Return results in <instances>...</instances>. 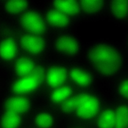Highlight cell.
<instances>
[{
    "instance_id": "obj_8",
    "label": "cell",
    "mask_w": 128,
    "mask_h": 128,
    "mask_svg": "<svg viewBox=\"0 0 128 128\" xmlns=\"http://www.w3.org/2000/svg\"><path fill=\"white\" fill-rule=\"evenodd\" d=\"M22 22L26 29L34 34L42 33L45 29L43 20L35 12H28L24 14L22 16Z\"/></svg>"
},
{
    "instance_id": "obj_10",
    "label": "cell",
    "mask_w": 128,
    "mask_h": 128,
    "mask_svg": "<svg viewBox=\"0 0 128 128\" xmlns=\"http://www.w3.org/2000/svg\"><path fill=\"white\" fill-rule=\"evenodd\" d=\"M22 46L29 52L32 54L40 52L44 47V42L42 38L36 36L27 34L21 39Z\"/></svg>"
},
{
    "instance_id": "obj_22",
    "label": "cell",
    "mask_w": 128,
    "mask_h": 128,
    "mask_svg": "<svg viewBox=\"0 0 128 128\" xmlns=\"http://www.w3.org/2000/svg\"><path fill=\"white\" fill-rule=\"evenodd\" d=\"M27 4V2L24 0H10L6 3V8L10 13H17L24 10Z\"/></svg>"
},
{
    "instance_id": "obj_24",
    "label": "cell",
    "mask_w": 128,
    "mask_h": 128,
    "mask_svg": "<svg viewBox=\"0 0 128 128\" xmlns=\"http://www.w3.org/2000/svg\"><path fill=\"white\" fill-rule=\"evenodd\" d=\"M33 76L39 82H40L44 78V70L40 67L34 68L30 74Z\"/></svg>"
},
{
    "instance_id": "obj_1",
    "label": "cell",
    "mask_w": 128,
    "mask_h": 128,
    "mask_svg": "<svg viewBox=\"0 0 128 128\" xmlns=\"http://www.w3.org/2000/svg\"><path fill=\"white\" fill-rule=\"evenodd\" d=\"M128 56L122 45L109 40L94 41L88 47L86 58L90 66Z\"/></svg>"
},
{
    "instance_id": "obj_14",
    "label": "cell",
    "mask_w": 128,
    "mask_h": 128,
    "mask_svg": "<svg viewBox=\"0 0 128 128\" xmlns=\"http://www.w3.org/2000/svg\"><path fill=\"white\" fill-rule=\"evenodd\" d=\"M66 78V70L60 67H54L50 69L47 74L48 84L56 87L62 84Z\"/></svg>"
},
{
    "instance_id": "obj_7",
    "label": "cell",
    "mask_w": 128,
    "mask_h": 128,
    "mask_svg": "<svg viewBox=\"0 0 128 128\" xmlns=\"http://www.w3.org/2000/svg\"><path fill=\"white\" fill-rule=\"evenodd\" d=\"M80 4L82 11L94 20L106 16L108 0H82Z\"/></svg>"
},
{
    "instance_id": "obj_23",
    "label": "cell",
    "mask_w": 128,
    "mask_h": 128,
    "mask_svg": "<svg viewBox=\"0 0 128 128\" xmlns=\"http://www.w3.org/2000/svg\"><path fill=\"white\" fill-rule=\"evenodd\" d=\"M36 124L42 128H48L50 127L53 122L52 116L46 113H42L37 116L36 118Z\"/></svg>"
},
{
    "instance_id": "obj_15",
    "label": "cell",
    "mask_w": 128,
    "mask_h": 128,
    "mask_svg": "<svg viewBox=\"0 0 128 128\" xmlns=\"http://www.w3.org/2000/svg\"><path fill=\"white\" fill-rule=\"evenodd\" d=\"M54 4L58 10L65 14H76L80 10V4L75 0H56Z\"/></svg>"
},
{
    "instance_id": "obj_3",
    "label": "cell",
    "mask_w": 128,
    "mask_h": 128,
    "mask_svg": "<svg viewBox=\"0 0 128 128\" xmlns=\"http://www.w3.org/2000/svg\"><path fill=\"white\" fill-rule=\"evenodd\" d=\"M106 16L118 24L128 25V0H108Z\"/></svg>"
},
{
    "instance_id": "obj_27",
    "label": "cell",
    "mask_w": 128,
    "mask_h": 128,
    "mask_svg": "<svg viewBox=\"0 0 128 128\" xmlns=\"http://www.w3.org/2000/svg\"><path fill=\"white\" fill-rule=\"evenodd\" d=\"M127 28H128V26H127Z\"/></svg>"
},
{
    "instance_id": "obj_12",
    "label": "cell",
    "mask_w": 128,
    "mask_h": 128,
    "mask_svg": "<svg viewBox=\"0 0 128 128\" xmlns=\"http://www.w3.org/2000/svg\"><path fill=\"white\" fill-rule=\"evenodd\" d=\"M39 82L31 74L25 76L16 82L13 89L18 93H24L34 90Z\"/></svg>"
},
{
    "instance_id": "obj_21",
    "label": "cell",
    "mask_w": 128,
    "mask_h": 128,
    "mask_svg": "<svg viewBox=\"0 0 128 128\" xmlns=\"http://www.w3.org/2000/svg\"><path fill=\"white\" fill-rule=\"evenodd\" d=\"M72 93V88L68 86L58 88L54 91L52 98L54 102H60L66 99Z\"/></svg>"
},
{
    "instance_id": "obj_2",
    "label": "cell",
    "mask_w": 128,
    "mask_h": 128,
    "mask_svg": "<svg viewBox=\"0 0 128 128\" xmlns=\"http://www.w3.org/2000/svg\"><path fill=\"white\" fill-rule=\"evenodd\" d=\"M110 98L101 88L94 89L76 109V115L84 124L90 125Z\"/></svg>"
},
{
    "instance_id": "obj_20",
    "label": "cell",
    "mask_w": 128,
    "mask_h": 128,
    "mask_svg": "<svg viewBox=\"0 0 128 128\" xmlns=\"http://www.w3.org/2000/svg\"><path fill=\"white\" fill-rule=\"evenodd\" d=\"M20 122L18 114L8 111L2 116L1 124L3 128H17Z\"/></svg>"
},
{
    "instance_id": "obj_5",
    "label": "cell",
    "mask_w": 128,
    "mask_h": 128,
    "mask_svg": "<svg viewBox=\"0 0 128 128\" xmlns=\"http://www.w3.org/2000/svg\"><path fill=\"white\" fill-rule=\"evenodd\" d=\"M70 74L72 80L80 86L89 87L92 89L100 88L101 84L91 68L88 70L74 68L70 71Z\"/></svg>"
},
{
    "instance_id": "obj_9",
    "label": "cell",
    "mask_w": 128,
    "mask_h": 128,
    "mask_svg": "<svg viewBox=\"0 0 128 128\" xmlns=\"http://www.w3.org/2000/svg\"><path fill=\"white\" fill-rule=\"evenodd\" d=\"M112 100L115 108L114 128H128V102Z\"/></svg>"
},
{
    "instance_id": "obj_4",
    "label": "cell",
    "mask_w": 128,
    "mask_h": 128,
    "mask_svg": "<svg viewBox=\"0 0 128 128\" xmlns=\"http://www.w3.org/2000/svg\"><path fill=\"white\" fill-rule=\"evenodd\" d=\"M107 86L112 100L128 102V69Z\"/></svg>"
},
{
    "instance_id": "obj_11",
    "label": "cell",
    "mask_w": 128,
    "mask_h": 128,
    "mask_svg": "<svg viewBox=\"0 0 128 128\" xmlns=\"http://www.w3.org/2000/svg\"><path fill=\"white\" fill-rule=\"evenodd\" d=\"M57 48L66 54H75L80 49L78 42L74 38L69 36H64L60 38L56 42Z\"/></svg>"
},
{
    "instance_id": "obj_26",
    "label": "cell",
    "mask_w": 128,
    "mask_h": 128,
    "mask_svg": "<svg viewBox=\"0 0 128 128\" xmlns=\"http://www.w3.org/2000/svg\"><path fill=\"white\" fill-rule=\"evenodd\" d=\"M91 128V127H90V125L83 124L82 126L78 127V128Z\"/></svg>"
},
{
    "instance_id": "obj_13",
    "label": "cell",
    "mask_w": 128,
    "mask_h": 128,
    "mask_svg": "<svg viewBox=\"0 0 128 128\" xmlns=\"http://www.w3.org/2000/svg\"><path fill=\"white\" fill-rule=\"evenodd\" d=\"M6 108L8 111L18 114L26 112L29 108V102L24 98L13 97L6 102Z\"/></svg>"
},
{
    "instance_id": "obj_17",
    "label": "cell",
    "mask_w": 128,
    "mask_h": 128,
    "mask_svg": "<svg viewBox=\"0 0 128 128\" xmlns=\"http://www.w3.org/2000/svg\"><path fill=\"white\" fill-rule=\"evenodd\" d=\"M47 19L52 24L58 26H66L69 22V19L66 14L58 10L49 11L47 14Z\"/></svg>"
},
{
    "instance_id": "obj_6",
    "label": "cell",
    "mask_w": 128,
    "mask_h": 128,
    "mask_svg": "<svg viewBox=\"0 0 128 128\" xmlns=\"http://www.w3.org/2000/svg\"><path fill=\"white\" fill-rule=\"evenodd\" d=\"M115 108L110 98L97 117L90 124L91 128H114Z\"/></svg>"
},
{
    "instance_id": "obj_18",
    "label": "cell",
    "mask_w": 128,
    "mask_h": 128,
    "mask_svg": "<svg viewBox=\"0 0 128 128\" xmlns=\"http://www.w3.org/2000/svg\"><path fill=\"white\" fill-rule=\"evenodd\" d=\"M16 44L12 39H6L0 44V55L4 59L13 58L16 55Z\"/></svg>"
},
{
    "instance_id": "obj_25",
    "label": "cell",
    "mask_w": 128,
    "mask_h": 128,
    "mask_svg": "<svg viewBox=\"0 0 128 128\" xmlns=\"http://www.w3.org/2000/svg\"><path fill=\"white\" fill-rule=\"evenodd\" d=\"M122 48L124 50L126 56L128 57V30L124 36L123 42L122 44Z\"/></svg>"
},
{
    "instance_id": "obj_19",
    "label": "cell",
    "mask_w": 128,
    "mask_h": 128,
    "mask_svg": "<svg viewBox=\"0 0 128 128\" xmlns=\"http://www.w3.org/2000/svg\"><path fill=\"white\" fill-rule=\"evenodd\" d=\"M34 68L33 62L28 58H22L18 60L16 64L17 73L22 76L30 75Z\"/></svg>"
},
{
    "instance_id": "obj_16",
    "label": "cell",
    "mask_w": 128,
    "mask_h": 128,
    "mask_svg": "<svg viewBox=\"0 0 128 128\" xmlns=\"http://www.w3.org/2000/svg\"><path fill=\"white\" fill-rule=\"evenodd\" d=\"M92 90L89 92L80 94L66 100L62 106L63 110L65 112H70L74 110L75 111L82 102L88 96L90 92Z\"/></svg>"
}]
</instances>
